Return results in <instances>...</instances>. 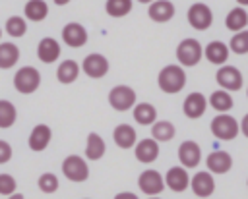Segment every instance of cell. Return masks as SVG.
Returning a JSON list of instances; mask_svg holds the SVG:
<instances>
[{
    "instance_id": "cb8c5ba5",
    "label": "cell",
    "mask_w": 248,
    "mask_h": 199,
    "mask_svg": "<svg viewBox=\"0 0 248 199\" xmlns=\"http://www.w3.org/2000/svg\"><path fill=\"white\" fill-rule=\"evenodd\" d=\"M105 151H107V145H105L103 137H101L99 133L91 131V133L87 135V143H85V158H89V160H99V158H103Z\"/></svg>"
},
{
    "instance_id": "603a6c76",
    "label": "cell",
    "mask_w": 248,
    "mask_h": 199,
    "mask_svg": "<svg viewBox=\"0 0 248 199\" xmlns=\"http://www.w3.org/2000/svg\"><path fill=\"white\" fill-rule=\"evenodd\" d=\"M134 120L140 124V126H151L157 122V108L149 102H138L134 104Z\"/></svg>"
},
{
    "instance_id": "e575fe53",
    "label": "cell",
    "mask_w": 248,
    "mask_h": 199,
    "mask_svg": "<svg viewBox=\"0 0 248 199\" xmlns=\"http://www.w3.org/2000/svg\"><path fill=\"white\" fill-rule=\"evenodd\" d=\"M37 185H39V189H41L43 193H54V191L58 189V178H56L52 172H45V174L39 176Z\"/></svg>"
},
{
    "instance_id": "7dc6e473",
    "label": "cell",
    "mask_w": 248,
    "mask_h": 199,
    "mask_svg": "<svg viewBox=\"0 0 248 199\" xmlns=\"http://www.w3.org/2000/svg\"><path fill=\"white\" fill-rule=\"evenodd\" d=\"M246 185H248V182H246Z\"/></svg>"
},
{
    "instance_id": "d6986e66",
    "label": "cell",
    "mask_w": 248,
    "mask_h": 199,
    "mask_svg": "<svg viewBox=\"0 0 248 199\" xmlns=\"http://www.w3.org/2000/svg\"><path fill=\"white\" fill-rule=\"evenodd\" d=\"M60 52H62V48H60L58 41L52 39V37H45V39H41L39 44H37V56H39V60L45 62V64L56 62L58 56H60Z\"/></svg>"
},
{
    "instance_id": "8fae6325",
    "label": "cell",
    "mask_w": 248,
    "mask_h": 199,
    "mask_svg": "<svg viewBox=\"0 0 248 199\" xmlns=\"http://www.w3.org/2000/svg\"><path fill=\"white\" fill-rule=\"evenodd\" d=\"M205 110H207V99H205V95H202V93H198V91L190 93V95L184 99V102H182V112H184V116L190 118V120L202 118V116L205 114Z\"/></svg>"
},
{
    "instance_id": "7402d4cb",
    "label": "cell",
    "mask_w": 248,
    "mask_h": 199,
    "mask_svg": "<svg viewBox=\"0 0 248 199\" xmlns=\"http://www.w3.org/2000/svg\"><path fill=\"white\" fill-rule=\"evenodd\" d=\"M112 139H114V145L118 149H132L136 145V129L130 126V124H118L112 131Z\"/></svg>"
},
{
    "instance_id": "8d00e7d4",
    "label": "cell",
    "mask_w": 248,
    "mask_h": 199,
    "mask_svg": "<svg viewBox=\"0 0 248 199\" xmlns=\"http://www.w3.org/2000/svg\"><path fill=\"white\" fill-rule=\"evenodd\" d=\"M12 158V147L8 141L0 139V164H6Z\"/></svg>"
},
{
    "instance_id": "4316f807",
    "label": "cell",
    "mask_w": 248,
    "mask_h": 199,
    "mask_svg": "<svg viewBox=\"0 0 248 199\" xmlns=\"http://www.w3.org/2000/svg\"><path fill=\"white\" fill-rule=\"evenodd\" d=\"M176 129L172 126V122L169 120H157L155 124H151V139H155L157 143H167L174 137Z\"/></svg>"
},
{
    "instance_id": "4dcf8cb0",
    "label": "cell",
    "mask_w": 248,
    "mask_h": 199,
    "mask_svg": "<svg viewBox=\"0 0 248 199\" xmlns=\"http://www.w3.org/2000/svg\"><path fill=\"white\" fill-rule=\"evenodd\" d=\"M16 120H17V110H16V106H14L10 100L0 99V128H2V129H8V128H12V126L16 124Z\"/></svg>"
},
{
    "instance_id": "8992f818",
    "label": "cell",
    "mask_w": 248,
    "mask_h": 199,
    "mask_svg": "<svg viewBox=\"0 0 248 199\" xmlns=\"http://www.w3.org/2000/svg\"><path fill=\"white\" fill-rule=\"evenodd\" d=\"M62 174L70 180V182H85L89 178V168L85 164V160L78 155H68L64 160H62Z\"/></svg>"
},
{
    "instance_id": "74e56055",
    "label": "cell",
    "mask_w": 248,
    "mask_h": 199,
    "mask_svg": "<svg viewBox=\"0 0 248 199\" xmlns=\"http://www.w3.org/2000/svg\"><path fill=\"white\" fill-rule=\"evenodd\" d=\"M114 199H138V195L132 193V191H120V193L114 195Z\"/></svg>"
},
{
    "instance_id": "9c48e42d",
    "label": "cell",
    "mask_w": 248,
    "mask_h": 199,
    "mask_svg": "<svg viewBox=\"0 0 248 199\" xmlns=\"http://www.w3.org/2000/svg\"><path fill=\"white\" fill-rule=\"evenodd\" d=\"M81 70L85 71V75H89L93 79H101L108 73V60L99 52H91L83 58Z\"/></svg>"
},
{
    "instance_id": "7a4b0ae2",
    "label": "cell",
    "mask_w": 248,
    "mask_h": 199,
    "mask_svg": "<svg viewBox=\"0 0 248 199\" xmlns=\"http://www.w3.org/2000/svg\"><path fill=\"white\" fill-rule=\"evenodd\" d=\"M39 85H41V73H39V70L33 68V66H23V68H19V70L16 71V75H14V87H16V91L21 93V95H31V93H35V91L39 89Z\"/></svg>"
},
{
    "instance_id": "52a82bcc",
    "label": "cell",
    "mask_w": 248,
    "mask_h": 199,
    "mask_svg": "<svg viewBox=\"0 0 248 199\" xmlns=\"http://www.w3.org/2000/svg\"><path fill=\"white\" fill-rule=\"evenodd\" d=\"M186 17H188V23H190L196 31H205V29H209V25L213 23V12H211L209 6L203 4V2L192 4V6L188 8Z\"/></svg>"
},
{
    "instance_id": "7c38bea8",
    "label": "cell",
    "mask_w": 248,
    "mask_h": 199,
    "mask_svg": "<svg viewBox=\"0 0 248 199\" xmlns=\"http://www.w3.org/2000/svg\"><path fill=\"white\" fill-rule=\"evenodd\" d=\"M62 41L70 48H79V46H83L87 43V31H85V27L81 23L70 21L62 29Z\"/></svg>"
},
{
    "instance_id": "ab89813d",
    "label": "cell",
    "mask_w": 248,
    "mask_h": 199,
    "mask_svg": "<svg viewBox=\"0 0 248 199\" xmlns=\"http://www.w3.org/2000/svg\"><path fill=\"white\" fill-rule=\"evenodd\" d=\"M8 199H25L21 193H12V195H8Z\"/></svg>"
},
{
    "instance_id": "277c9868",
    "label": "cell",
    "mask_w": 248,
    "mask_h": 199,
    "mask_svg": "<svg viewBox=\"0 0 248 199\" xmlns=\"http://www.w3.org/2000/svg\"><path fill=\"white\" fill-rule=\"evenodd\" d=\"M203 56V46L200 44V41L188 37V39H182L176 46V58L182 66L186 68H192L196 66Z\"/></svg>"
},
{
    "instance_id": "3957f363",
    "label": "cell",
    "mask_w": 248,
    "mask_h": 199,
    "mask_svg": "<svg viewBox=\"0 0 248 199\" xmlns=\"http://www.w3.org/2000/svg\"><path fill=\"white\" fill-rule=\"evenodd\" d=\"M240 131V126L236 122V118H232L231 114H217L211 120V133L219 139V141H232Z\"/></svg>"
},
{
    "instance_id": "f1b7e54d",
    "label": "cell",
    "mask_w": 248,
    "mask_h": 199,
    "mask_svg": "<svg viewBox=\"0 0 248 199\" xmlns=\"http://www.w3.org/2000/svg\"><path fill=\"white\" fill-rule=\"evenodd\" d=\"M209 104H211V108H215L219 114H225V112H229V110L232 108L234 100H232L231 93H227V91H223V89H217V91H213V93L209 95Z\"/></svg>"
},
{
    "instance_id": "f546056e",
    "label": "cell",
    "mask_w": 248,
    "mask_h": 199,
    "mask_svg": "<svg viewBox=\"0 0 248 199\" xmlns=\"http://www.w3.org/2000/svg\"><path fill=\"white\" fill-rule=\"evenodd\" d=\"M23 14L31 21H43L48 15V4L45 0H27Z\"/></svg>"
},
{
    "instance_id": "d4e9b609",
    "label": "cell",
    "mask_w": 248,
    "mask_h": 199,
    "mask_svg": "<svg viewBox=\"0 0 248 199\" xmlns=\"http://www.w3.org/2000/svg\"><path fill=\"white\" fill-rule=\"evenodd\" d=\"M225 25H227L229 31H234V33L244 31V27L248 25V14H246V10L242 6L232 8L229 12V15L225 17Z\"/></svg>"
},
{
    "instance_id": "ee69618b",
    "label": "cell",
    "mask_w": 248,
    "mask_h": 199,
    "mask_svg": "<svg viewBox=\"0 0 248 199\" xmlns=\"http://www.w3.org/2000/svg\"><path fill=\"white\" fill-rule=\"evenodd\" d=\"M0 39H2V29H0Z\"/></svg>"
},
{
    "instance_id": "9a60e30c",
    "label": "cell",
    "mask_w": 248,
    "mask_h": 199,
    "mask_svg": "<svg viewBox=\"0 0 248 199\" xmlns=\"http://www.w3.org/2000/svg\"><path fill=\"white\" fill-rule=\"evenodd\" d=\"M165 187L172 189L174 193H182L184 189H188L190 187V176H188L186 168H182V166L169 168L165 174Z\"/></svg>"
},
{
    "instance_id": "5bb4252c",
    "label": "cell",
    "mask_w": 248,
    "mask_h": 199,
    "mask_svg": "<svg viewBox=\"0 0 248 199\" xmlns=\"http://www.w3.org/2000/svg\"><path fill=\"white\" fill-rule=\"evenodd\" d=\"M178 160L182 168H196L202 160V149L196 141H182L178 147Z\"/></svg>"
},
{
    "instance_id": "60d3db41",
    "label": "cell",
    "mask_w": 248,
    "mask_h": 199,
    "mask_svg": "<svg viewBox=\"0 0 248 199\" xmlns=\"http://www.w3.org/2000/svg\"><path fill=\"white\" fill-rule=\"evenodd\" d=\"M52 2H54L56 6H66V4L70 2V0H52Z\"/></svg>"
},
{
    "instance_id": "d6a6232c",
    "label": "cell",
    "mask_w": 248,
    "mask_h": 199,
    "mask_svg": "<svg viewBox=\"0 0 248 199\" xmlns=\"http://www.w3.org/2000/svg\"><path fill=\"white\" fill-rule=\"evenodd\" d=\"M6 33L10 35V37H23L25 33H27V23H25V19L21 17V15H10L8 19H6Z\"/></svg>"
},
{
    "instance_id": "4fadbf2b",
    "label": "cell",
    "mask_w": 248,
    "mask_h": 199,
    "mask_svg": "<svg viewBox=\"0 0 248 199\" xmlns=\"http://www.w3.org/2000/svg\"><path fill=\"white\" fill-rule=\"evenodd\" d=\"M190 189L194 191L196 197H202V199L209 197L215 191V180L211 172H205V170L196 172L194 178H190Z\"/></svg>"
},
{
    "instance_id": "e0dca14e",
    "label": "cell",
    "mask_w": 248,
    "mask_h": 199,
    "mask_svg": "<svg viewBox=\"0 0 248 199\" xmlns=\"http://www.w3.org/2000/svg\"><path fill=\"white\" fill-rule=\"evenodd\" d=\"M147 15L157 23H167L174 17V4L170 0H153L149 4Z\"/></svg>"
},
{
    "instance_id": "ffe728a7",
    "label": "cell",
    "mask_w": 248,
    "mask_h": 199,
    "mask_svg": "<svg viewBox=\"0 0 248 199\" xmlns=\"http://www.w3.org/2000/svg\"><path fill=\"white\" fill-rule=\"evenodd\" d=\"M205 164H207V170L213 174H227L232 168V156L227 151H213L207 156Z\"/></svg>"
},
{
    "instance_id": "83f0119b",
    "label": "cell",
    "mask_w": 248,
    "mask_h": 199,
    "mask_svg": "<svg viewBox=\"0 0 248 199\" xmlns=\"http://www.w3.org/2000/svg\"><path fill=\"white\" fill-rule=\"evenodd\" d=\"M19 60V48L14 43H0V70H10Z\"/></svg>"
},
{
    "instance_id": "ba28073f",
    "label": "cell",
    "mask_w": 248,
    "mask_h": 199,
    "mask_svg": "<svg viewBox=\"0 0 248 199\" xmlns=\"http://www.w3.org/2000/svg\"><path fill=\"white\" fill-rule=\"evenodd\" d=\"M215 81L219 83V87L223 91H238L242 87V73L238 68L234 66H229V64H223L217 73H215Z\"/></svg>"
},
{
    "instance_id": "5b68a950",
    "label": "cell",
    "mask_w": 248,
    "mask_h": 199,
    "mask_svg": "<svg viewBox=\"0 0 248 199\" xmlns=\"http://www.w3.org/2000/svg\"><path fill=\"white\" fill-rule=\"evenodd\" d=\"M108 104L118 110V112H126L130 108H134L136 104V91L128 85H116L110 89L108 93Z\"/></svg>"
},
{
    "instance_id": "bcb514c9",
    "label": "cell",
    "mask_w": 248,
    "mask_h": 199,
    "mask_svg": "<svg viewBox=\"0 0 248 199\" xmlns=\"http://www.w3.org/2000/svg\"><path fill=\"white\" fill-rule=\"evenodd\" d=\"M246 97H248V91H246Z\"/></svg>"
},
{
    "instance_id": "d590c367",
    "label": "cell",
    "mask_w": 248,
    "mask_h": 199,
    "mask_svg": "<svg viewBox=\"0 0 248 199\" xmlns=\"http://www.w3.org/2000/svg\"><path fill=\"white\" fill-rule=\"evenodd\" d=\"M17 189V182L12 174H0V195H12Z\"/></svg>"
},
{
    "instance_id": "b9f144b4",
    "label": "cell",
    "mask_w": 248,
    "mask_h": 199,
    "mask_svg": "<svg viewBox=\"0 0 248 199\" xmlns=\"http://www.w3.org/2000/svg\"><path fill=\"white\" fill-rule=\"evenodd\" d=\"M238 2V6H248V0H236Z\"/></svg>"
},
{
    "instance_id": "7bdbcfd3",
    "label": "cell",
    "mask_w": 248,
    "mask_h": 199,
    "mask_svg": "<svg viewBox=\"0 0 248 199\" xmlns=\"http://www.w3.org/2000/svg\"><path fill=\"white\" fill-rule=\"evenodd\" d=\"M138 2H141V4H151L153 0H138Z\"/></svg>"
},
{
    "instance_id": "30bf717a",
    "label": "cell",
    "mask_w": 248,
    "mask_h": 199,
    "mask_svg": "<svg viewBox=\"0 0 248 199\" xmlns=\"http://www.w3.org/2000/svg\"><path fill=\"white\" fill-rule=\"evenodd\" d=\"M138 187L151 197H157L165 189V180L157 170H143L138 178Z\"/></svg>"
},
{
    "instance_id": "836d02e7",
    "label": "cell",
    "mask_w": 248,
    "mask_h": 199,
    "mask_svg": "<svg viewBox=\"0 0 248 199\" xmlns=\"http://www.w3.org/2000/svg\"><path fill=\"white\" fill-rule=\"evenodd\" d=\"M229 50H232L234 54H248V31H238L231 37L229 41Z\"/></svg>"
},
{
    "instance_id": "ac0fdd59",
    "label": "cell",
    "mask_w": 248,
    "mask_h": 199,
    "mask_svg": "<svg viewBox=\"0 0 248 199\" xmlns=\"http://www.w3.org/2000/svg\"><path fill=\"white\" fill-rule=\"evenodd\" d=\"M134 155H136V158L140 160V162H143V164H151V162H155L157 160V156H159V143L155 141V139H141V141H138L136 145H134Z\"/></svg>"
},
{
    "instance_id": "6da1fadb",
    "label": "cell",
    "mask_w": 248,
    "mask_h": 199,
    "mask_svg": "<svg viewBox=\"0 0 248 199\" xmlns=\"http://www.w3.org/2000/svg\"><path fill=\"white\" fill-rule=\"evenodd\" d=\"M157 85H159V89L163 93L174 95V93H178V91L184 89V85H186V73H184V70L178 64H169V66H165L159 71Z\"/></svg>"
},
{
    "instance_id": "1f68e13d",
    "label": "cell",
    "mask_w": 248,
    "mask_h": 199,
    "mask_svg": "<svg viewBox=\"0 0 248 199\" xmlns=\"http://www.w3.org/2000/svg\"><path fill=\"white\" fill-rule=\"evenodd\" d=\"M105 10L110 17H124L132 12V0H107Z\"/></svg>"
},
{
    "instance_id": "f6af8a7d",
    "label": "cell",
    "mask_w": 248,
    "mask_h": 199,
    "mask_svg": "<svg viewBox=\"0 0 248 199\" xmlns=\"http://www.w3.org/2000/svg\"><path fill=\"white\" fill-rule=\"evenodd\" d=\"M149 199H159V197H149Z\"/></svg>"
},
{
    "instance_id": "484cf974",
    "label": "cell",
    "mask_w": 248,
    "mask_h": 199,
    "mask_svg": "<svg viewBox=\"0 0 248 199\" xmlns=\"http://www.w3.org/2000/svg\"><path fill=\"white\" fill-rule=\"evenodd\" d=\"M78 75H79V64L76 60H64V62H60V66L56 70V79L60 83L70 85V83H74L78 79Z\"/></svg>"
},
{
    "instance_id": "2e32d148",
    "label": "cell",
    "mask_w": 248,
    "mask_h": 199,
    "mask_svg": "<svg viewBox=\"0 0 248 199\" xmlns=\"http://www.w3.org/2000/svg\"><path fill=\"white\" fill-rule=\"evenodd\" d=\"M50 139H52V129H50V126H46V124H37V126L31 129L27 143H29V149H31V151L41 153V151H45V149L50 145Z\"/></svg>"
},
{
    "instance_id": "44dd1931",
    "label": "cell",
    "mask_w": 248,
    "mask_h": 199,
    "mask_svg": "<svg viewBox=\"0 0 248 199\" xmlns=\"http://www.w3.org/2000/svg\"><path fill=\"white\" fill-rule=\"evenodd\" d=\"M229 44H225L223 41H211L205 48H203V56L207 58V62L215 64V66H223L229 60Z\"/></svg>"
},
{
    "instance_id": "f35d334b",
    "label": "cell",
    "mask_w": 248,
    "mask_h": 199,
    "mask_svg": "<svg viewBox=\"0 0 248 199\" xmlns=\"http://www.w3.org/2000/svg\"><path fill=\"white\" fill-rule=\"evenodd\" d=\"M240 131H242L244 137H248V114H244V118L240 122Z\"/></svg>"
}]
</instances>
